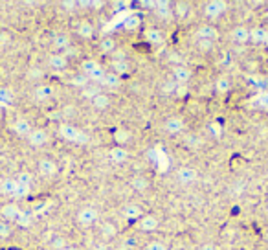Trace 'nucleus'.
<instances>
[{
	"label": "nucleus",
	"instance_id": "1",
	"mask_svg": "<svg viewBox=\"0 0 268 250\" xmlns=\"http://www.w3.org/2000/svg\"><path fill=\"white\" fill-rule=\"evenodd\" d=\"M107 70L109 68H105L101 62L96 61V59H90V57H88V59H83V61L79 62V72L85 74L94 85H97V83L103 80V76L107 74Z\"/></svg>",
	"mask_w": 268,
	"mask_h": 250
},
{
	"label": "nucleus",
	"instance_id": "2",
	"mask_svg": "<svg viewBox=\"0 0 268 250\" xmlns=\"http://www.w3.org/2000/svg\"><path fill=\"white\" fill-rule=\"evenodd\" d=\"M59 134H61V138H63L64 142H70V144L86 142V134L74 124H61L59 125Z\"/></svg>",
	"mask_w": 268,
	"mask_h": 250
},
{
	"label": "nucleus",
	"instance_id": "3",
	"mask_svg": "<svg viewBox=\"0 0 268 250\" xmlns=\"http://www.w3.org/2000/svg\"><path fill=\"white\" fill-rule=\"evenodd\" d=\"M175 178H177L178 184L184 188L193 186L195 182L199 180V170L193 168V166H182V168H178L177 170Z\"/></svg>",
	"mask_w": 268,
	"mask_h": 250
},
{
	"label": "nucleus",
	"instance_id": "4",
	"mask_svg": "<svg viewBox=\"0 0 268 250\" xmlns=\"http://www.w3.org/2000/svg\"><path fill=\"white\" fill-rule=\"evenodd\" d=\"M226 12H228V2H224V0H211V2L204 4V10H202L208 20H217Z\"/></svg>",
	"mask_w": 268,
	"mask_h": 250
},
{
	"label": "nucleus",
	"instance_id": "5",
	"mask_svg": "<svg viewBox=\"0 0 268 250\" xmlns=\"http://www.w3.org/2000/svg\"><path fill=\"white\" fill-rule=\"evenodd\" d=\"M97 219H99V212L94 208V206H83L77 210L75 214V221L79 222L81 226H92V224H96Z\"/></svg>",
	"mask_w": 268,
	"mask_h": 250
},
{
	"label": "nucleus",
	"instance_id": "6",
	"mask_svg": "<svg viewBox=\"0 0 268 250\" xmlns=\"http://www.w3.org/2000/svg\"><path fill=\"white\" fill-rule=\"evenodd\" d=\"M37 173H39L42 178H53L57 176L59 173V164L50 156H44L37 162Z\"/></svg>",
	"mask_w": 268,
	"mask_h": 250
},
{
	"label": "nucleus",
	"instance_id": "7",
	"mask_svg": "<svg viewBox=\"0 0 268 250\" xmlns=\"http://www.w3.org/2000/svg\"><path fill=\"white\" fill-rule=\"evenodd\" d=\"M20 206L15 202V200H7L4 204L0 206V221H6V222H11L15 224V221L18 219L20 216Z\"/></svg>",
	"mask_w": 268,
	"mask_h": 250
},
{
	"label": "nucleus",
	"instance_id": "8",
	"mask_svg": "<svg viewBox=\"0 0 268 250\" xmlns=\"http://www.w3.org/2000/svg\"><path fill=\"white\" fill-rule=\"evenodd\" d=\"M26 142H28L29 148L33 149L44 148L46 144L50 142V132L46 131V129H42V127H35L33 131L29 132V136L26 138Z\"/></svg>",
	"mask_w": 268,
	"mask_h": 250
},
{
	"label": "nucleus",
	"instance_id": "9",
	"mask_svg": "<svg viewBox=\"0 0 268 250\" xmlns=\"http://www.w3.org/2000/svg\"><path fill=\"white\" fill-rule=\"evenodd\" d=\"M195 37H197V40H211V42H215L219 39V30L215 28V24H200L199 28L195 30Z\"/></svg>",
	"mask_w": 268,
	"mask_h": 250
},
{
	"label": "nucleus",
	"instance_id": "10",
	"mask_svg": "<svg viewBox=\"0 0 268 250\" xmlns=\"http://www.w3.org/2000/svg\"><path fill=\"white\" fill-rule=\"evenodd\" d=\"M136 226L140 232L143 234H153L158 230L160 226V219L154 214H143V217L140 219V221L136 222Z\"/></svg>",
	"mask_w": 268,
	"mask_h": 250
},
{
	"label": "nucleus",
	"instance_id": "11",
	"mask_svg": "<svg viewBox=\"0 0 268 250\" xmlns=\"http://www.w3.org/2000/svg\"><path fill=\"white\" fill-rule=\"evenodd\" d=\"M48 68L53 70V72H63V70L68 68L70 64V59L66 54H61V52H55V54H51L48 57Z\"/></svg>",
	"mask_w": 268,
	"mask_h": 250
},
{
	"label": "nucleus",
	"instance_id": "12",
	"mask_svg": "<svg viewBox=\"0 0 268 250\" xmlns=\"http://www.w3.org/2000/svg\"><path fill=\"white\" fill-rule=\"evenodd\" d=\"M33 129H35L33 124H31L29 120H26V118H17L11 124V132L18 138H28L29 132L33 131Z\"/></svg>",
	"mask_w": 268,
	"mask_h": 250
},
{
	"label": "nucleus",
	"instance_id": "13",
	"mask_svg": "<svg viewBox=\"0 0 268 250\" xmlns=\"http://www.w3.org/2000/svg\"><path fill=\"white\" fill-rule=\"evenodd\" d=\"M186 129V122H184L182 116H169V118L164 122V131L167 134H173V136H177L180 132H184Z\"/></svg>",
	"mask_w": 268,
	"mask_h": 250
},
{
	"label": "nucleus",
	"instance_id": "14",
	"mask_svg": "<svg viewBox=\"0 0 268 250\" xmlns=\"http://www.w3.org/2000/svg\"><path fill=\"white\" fill-rule=\"evenodd\" d=\"M191 78H193V72L186 66V64H177V66H173L171 70V80L178 85H186V83H189L191 81Z\"/></svg>",
	"mask_w": 268,
	"mask_h": 250
},
{
	"label": "nucleus",
	"instance_id": "15",
	"mask_svg": "<svg viewBox=\"0 0 268 250\" xmlns=\"http://www.w3.org/2000/svg\"><path fill=\"white\" fill-rule=\"evenodd\" d=\"M17 190H18V182L15 180V176H7V178H2L0 182V195L4 197V199H11L15 200V195H17Z\"/></svg>",
	"mask_w": 268,
	"mask_h": 250
},
{
	"label": "nucleus",
	"instance_id": "16",
	"mask_svg": "<svg viewBox=\"0 0 268 250\" xmlns=\"http://www.w3.org/2000/svg\"><path fill=\"white\" fill-rule=\"evenodd\" d=\"M75 35L83 40H92L96 37V28H94V24H92L90 20L83 18V20H79L77 26H75Z\"/></svg>",
	"mask_w": 268,
	"mask_h": 250
},
{
	"label": "nucleus",
	"instance_id": "17",
	"mask_svg": "<svg viewBox=\"0 0 268 250\" xmlns=\"http://www.w3.org/2000/svg\"><path fill=\"white\" fill-rule=\"evenodd\" d=\"M53 94H55V88H53L50 83H39V85H35V88H33V98L40 103L50 102L51 98H53Z\"/></svg>",
	"mask_w": 268,
	"mask_h": 250
},
{
	"label": "nucleus",
	"instance_id": "18",
	"mask_svg": "<svg viewBox=\"0 0 268 250\" xmlns=\"http://www.w3.org/2000/svg\"><path fill=\"white\" fill-rule=\"evenodd\" d=\"M145 212L142 210V206L136 204V202H131V204H127L123 210H121V217L129 222H138L140 219L143 217Z\"/></svg>",
	"mask_w": 268,
	"mask_h": 250
},
{
	"label": "nucleus",
	"instance_id": "19",
	"mask_svg": "<svg viewBox=\"0 0 268 250\" xmlns=\"http://www.w3.org/2000/svg\"><path fill=\"white\" fill-rule=\"evenodd\" d=\"M121 83H123V78H120V76H116L114 72L107 70V74L103 76V80L97 83V86H99V88H107V90H114V88H120Z\"/></svg>",
	"mask_w": 268,
	"mask_h": 250
},
{
	"label": "nucleus",
	"instance_id": "20",
	"mask_svg": "<svg viewBox=\"0 0 268 250\" xmlns=\"http://www.w3.org/2000/svg\"><path fill=\"white\" fill-rule=\"evenodd\" d=\"M232 40H234L235 44H246V42H250V28L245 26V24H237L234 30H232Z\"/></svg>",
	"mask_w": 268,
	"mask_h": 250
},
{
	"label": "nucleus",
	"instance_id": "21",
	"mask_svg": "<svg viewBox=\"0 0 268 250\" xmlns=\"http://www.w3.org/2000/svg\"><path fill=\"white\" fill-rule=\"evenodd\" d=\"M109 70L110 72H114L116 76H120V78H125L132 72V62L129 59H121V61H110L109 64Z\"/></svg>",
	"mask_w": 268,
	"mask_h": 250
},
{
	"label": "nucleus",
	"instance_id": "22",
	"mask_svg": "<svg viewBox=\"0 0 268 250\" xmlns=\"http://www.w3.org/2000/svg\"><path fill=\"white\" fill-rule=\"evenodd\" d=\"M51 44H53L55 52L64 54V52H68L70 48H72V39H70L66 34H55L51 37Z\"/></svg>",
	"mask_w": 268,
	"mask_h": 250
},
{
	"label": "nucleus",
	"instance_id": "23",
	"mask_svg": "<svg viewBox=\"0 0 268 250\" xmlns=\"http://www.w3.org/2000/svg\"><path fill=\"white\" fill-rule=\"evenodd\" d=\"M143 39L147 40L149 44L153 46H160L164 44V40H166V35H164V32L158 28H149L143 32Z\"/></svg>",
	"mask_w": 268,
	"mask_h": 250
},
{
	"label": "nucleus",
	"instance_id": "24",
	"mask_svg": "<svg viewBox=\"0 0 268 250\" xmlns=\"http://www.w3.org/2000/svg\"><path fill=\"white\" fill-rule=\"evenodd\" d=\"M129 156H131V153H129V149L123 148V146H114L112 149H109V158L112 160L114 164H123V162L129 160Z\"/></svg>",
	"mask_w": 268,
	"mask_h": 250
},
{
	"label": "nucleus",
	"instance_id": "25",
	"mask_svg": "<svg viewBox=\"0 0 268 250\" xmlns=\"http://www.w3.org/2000/svg\"><path fill=\"white\" fill-rule=\"evenodd\" d=\"M97 50L103 56H112L116 50H118V44H116L114 37H103L99 42H97Z\"/></svg>",
	"mask_w": 268,
	"mask_h": 250
},
{
	"label": "nucleus",
	"instance_id": "26",
	"mask_svg": "<svg viewBox=\"0 0 268 250\" xmlns=\"http://www.w3.org/2000/svg\"><path fill=\"white\" fill-rule=\"evenodd\" d=\"M99 236H101V239L107 243L109 239H114L116 236H118V226H116L112 221H105L99 226Z\"/></svg>",
	"mask_w": 268,
	"mask_h": 250
},
{
	"label": "nucleus",
	"instance_id": "27",
	"mask_svg": "<svg viewBox=\"0 0 268 250\" xmlns=\"http://www.w3.org/2000/svg\"><path fill=\"white\" fill-rule=\"evenodd\" d=\"M171 4L169 2H154V8L153 12L158 15L160 18H164V20H169V18L173 17V13H175V10H171Z\"/></svg>",
	"mask_w": 268,
	"mask_h": 250
},
{
	"label": "nucleus",
	"instance_id": "28",
	"mask_svg": "<svg viewBox=\"0 0 268 250\" xmlns=\"http://www.w3.org/2000/svg\"><path fill=\"white\" fill-rule=\"evenodd\" d=\"M250 42H256V44H267L268 42V30L261 28V26L252 28L250 30Z\"/></svg>",
	"mask_w": 268,
	"mask_h": 250
},
{
	"label": "nucleus",
	"instance_id": "29",
	"mask_svg": "<svg viewBox=\"0 0 268 250\" xmlns=\"http://www.w3.org/2000/svg\"><path fill=\"white\" fill-rule=\"evenodd\" d=\"M90 105L96 110H105V108L110 107V96L109 94H105V92H99V94H96V96L90 100Z\"/></svg>",
	"mask_w": 268,
	"mask_h": 250
},
{
	"label": "nucleus",
	"instance_id": "30",
	"mask_svg": "<svg viewBox=\"0 0 268 250\" xmlns=\"http://www.w3.org/2000/svg\"><path fill=\"white\" fill-rule=\"evenodd\" d=\"M129 186H131V190H134V192H138V194H142V192L149 190V178H145L143 175H134L131 178V182H129Z\"/></svg>",
	"mask_w": 268,
	"mask_h": 250
},
{
	"label": "nucleus",
	"instance_id": "31",
	"mask_svg": "<svg viewBox=\"0 0 268 250\" xmlns=\"http://www.w3.org/2000/svg\"><path fill=\"white\" fill-rule=\"evenodd\" d=\"M15 180L20 184V186L24 188H28V190H31V186H33V182H35V176L31 171L28 170H22V171H18L17 176H15Z\"/></svg>",
	"mask_w": 268,
	"mask_h": 250
},
{
	"label": "nucleus",
	"instance_id": "32",
	"mask_svg": "<svg viewBox=\"0 0 268 250\" xmlns=\"http://www.w3.org/2000/svg\"><path fill=\"white\" fill-rule=\"evenodd\" d=\"M215 90H217V94H228L230 90H232V81L228 80V78H219L217 81H215Z\"/></svg>",
	"mask_w": 268,
	"mask_h": 250
},
{
	"label": "nucleus",
	"instance_id": "33",
	"mask_svg": "<svg viewBox=\"0 0 268 250\" xmlns=\"http://www.w3.org/2000/svg\"><path fill=\"white\" fill-rule=\"evenodd\" d=\"M13 103V94L9 88L0 86V107H9Z\"/></svg>",
	"mask_w": 268,
	"mask_h": 250
},
{
	"label": "nucleus",
	"instance_id": "34",
	"mask_svg": "<svg viewBox=\"0 0 268 250\" xmlns=\"http://www.w3.org/2000/svg\"><path fill=\"white\" fill-rule=\"evenodd\" d=\"M13 228H15V224H11V222L0 221V241H6L7 238H11Z\"/></svg>",
	"mask_w": 268,
	"mask_h": 250
},
{
	"label": "nucleus",
	"instance_id": "35",
	"mask_svg": "<svg viewBox=\"0 0 268 250\" xmlns=\"http://www.w3.org/2000/svg\"><path fill=\"white\" fill-rule=\"evenodd\" d=\"M72 85L83 90V88H86V86L90 85V80H88L85 74H81V72H79L77 76H74V78H72Z\"/></svg>",
	"mask_w": 268,
	"mask_h": 250
},
{
	"label": "nucleus",
	"instance_id": "36",
	"mask_svg": "<svg viewBox=\"0 0 268 250\" xmlns=\"http://www.w3.org/2000/svg\"><path fill=\"white\" fill-rule=\"evenodd\" d=\"M143 250H169V246H167L166 241L154 239V241H149V243L143 246Z\"/></svg>",
	"mask_w": 268,
	"mask_h": 250
},
{
	"label": "nucleus",
	"instance_id": "37",
	"mask_svg": "<svg viewBox=\"0 0 268 250\" xmlns=\"http://www.w3.org/2000/svg\"><path fill=\"white\" fill-rule=\"evenodd\" d=\"M15 224L17 226H28V224H31V217H29V214H26V212H20V216H18V219L15 221Z\"/></svg>",
	"mask_w": 268,
	"mask_h": 250
},
{
	"label": "nucleus",
	"instance_id": "38",
	"mask_svg": "<svg viewBox=\"0 0 268 250\" xmlns=\"http://www.w3.org/2000/svg\"><path fill=\"white\" fill-rule=\"evenodd\" d=\"M66 239L64 238H55L53 239V241H51V246H53V248L55 250H61V248H64V246H66Z\"/></svg>",
	"mask_w": 268,
	"mask_h": 250
},
{
	"label": "nucleus",
	"instance_id": "39",
	"mask_svg": "<svg viewBox=\"0 0 268 250\" xmlns=\"http://www.w3.org/2000/svg\"><path fill=\"white\" fill-rule=\"evenodd\" d=\"M197 44H199L200 50L208 52V50H213V44H215V42H211V40H197Z\"/></svg>",
	"mask_w": 268,
	"mask_h": 250
},
{
	"label": "nucleus",
	"instance_id": "40",
	"mask_svg": "<svg viewBox=\"0 0 268 250\" xmlns=\"http://www.w3.org/2000/svg\"><path fill=\"white\" fill-rule=\"evenodd\" d=\"M257 103H259L261 108H267L268 110V92H265V94H261V96L257 98Z\"/></svg>",
	"mask_w": 268,
	"mask_h": 250
},
{
	"label": "nucleus",
	"instance_id": "41",
	"mask_svg": "<svg viewBox=\"0 0 268 250\" xmlns=\"http://www.w3.org/2000/svg\"><path fill=\"white\" fill-rule=\"evenodd\" d=\"M61 8H64L66 12H74L79 8V2H61Z\"/></svg>",
	"mask_w": 268,
	"mask_h": 250
},
{
	"label": "nucleus",
	"instance_id": "42",
	"mask_svg": "<svg viewBox=\"0 0 268 250\" xmlns=\"http://www.w3.org/2000/svg\"><path fill=\"white\" fill-rule=\"evenodd\" d=\"M92 250H109V244L105 243V241H101V243L94 244V246H92Z\"/></svg>",
	"mask_w": 268,
	"mask_h": 250
},
{
	"label": "nucleus",
	"instance_id": "43",
	"mask_svg": "<svg viewBox=\"0 0 268 250\" xmlns=\"http://www.w3.org/2000/svg\"><path fill=\"white\" fill-rule=\"evenodd\" d=\"M200 250H217V248H215V244L213 243H206V244H202V248Z\"/></svg>",
	"mask_w": 268,
	"mask_h": 250
},
{
	"label": "nucleus",
	"instance_id": "44",
	"mask_svg": "<svg viewBox=\"0 0 268 250\" xmlns=\"http://www.w3.org/2000/svg\"><path fill=\"white\" fill-rule=\"evenodd\" d=\"M61 250H81L79 246H75V244H66L64 248H61Z\"/></svg>",
	"mask_w": 268,
	"mask_h": 250
}]
</instances>
